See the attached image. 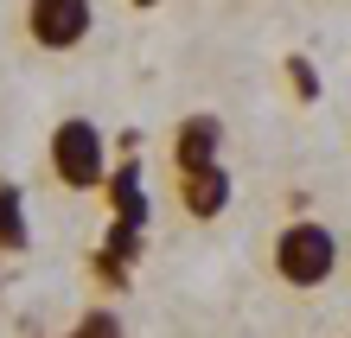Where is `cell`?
I'll return each instance as SVG.
<instances>
[{
  "instance_id": "cell-5",
  "label": "cell",
  "mask_w": 351,
  "mask_h": 338,
  "mask_svg": "<svg viewBox=\"0 0 351 338\" xmlns=\"http://www.w3.org/2000/svg\"><path fill=\"white\" fill-rule=\"evenodd\" d=\"M102 204H109V224H128L147 237V224H154V198H147V173H141V160H115L109 166V185H102Z\"/></svg>"
},
{
  "instance_id": "cell-11",
  "label": "cell",
  "mask_w": 351,
  "mask_h": 338,
  "mask_svg": "<svg viewBox=\"0 0 351 338\" xmlns=\"http://www.w3.org/2000/svg\"><path fill=\"white\" fill-rule=\"evenodd\" d=\"M90 274H96V281H102V287H115V293H121V287H128V268H121L115 256H102V249H96V256H90Z\"/></svg>"
},
{
  "instance_id": "cell-1",
  "label": "cell",
  "mask_w": 351,
  "mask_h": 338,
  "mask_svg": "<svg viewBox=\"0 0 351 338\" xmlns=\"http://www.w3.org/2000/svg\"><path fill=\"white\" fill-rule=\"evenodd\" d=\"M268 268L281 274L287 287H326L339 274V237L326 230L319 217H294L275 230V243H268Z\"/></svg>"
},
{
  "instance_id": "cell-8",
  "label": "cell",
  "mask_w": 351,
  "mask_h": 338,
  "mask_svg": "<svg viewBox=\"0 0 351 338\" xmlns=\"http://www.w3.org/2000/svg\"><path fill=\"white\" fill-rule=\"evenodd\" d=\"M287 90H294V102H319V90H326V83H319V64H313V58H306V51H287Z\"/></svg>"
},
{
  "instance_id": "cell-9",
  "label": "cell",
  "mask_w": 351,
  "mask_h": 338,
  "mask_svg": "<svg viewBox=\"0 0 351 338\" xmlns=\"http://www.w3.org/2000/svg\"><path fill=\"white\" fill-rule=\"evenodd\" d=\"M141 249H147V237H141V230H128V224H109V230H102V256H115L121 268H134Z\"/></svg>"
},
{
  "instance_id": "cell-4",
  "label": "cell",
  "mask_w": 351,
  "mask_h": 338,
  "mask_svg": "<svg viewBox=\"0 0 351 338\" xmlns=\"http://www.w3.org/2000/svg\"><path fill=\"white\" fill-rule=\"evenodd\" d=\"M167 154H173V179L179 173H211V166H223V115L211 109H198V115H185L173 141H167Z\"/></svg>"
},
{
  "instance_id": "cell-2",
  "label": "cell",
  "mask_w": 351,
  "mask_h": 338,
  "mask_svg": "<svg viewBox=\"0 0 351 338\" xmlns=\"http://www.w3.org/2000/svg\"><path fill=\"white\" fill-rule=\"evenodd\" d=\"M51 173L64 192H102L109 185V134L90 115H64L51 128Z\"/></svg>"
},
{
  "instance_id": "cell-7",
  "label": "cell",
  "mask_w": 351,
  "mask_h": 338,
  "mask_svg": "<svg viewBox=\"0 0 351 338\" xmlns=\"http://www.w3.org/2000/svg\"><path fill=\"white\" fill-rule=\"evenodd\" d=\"M32 249V224H26V192L0 179V256H19Z\"/></svg>"
},
{
  "instance_id": "cell-13",
  "label": "cell",
  "mask_w": 351,
  "mask_h": 338,
  "mask_svg": "<svg viewBox=\"0 0 351 338\" xmlns=\"http://www.w3.org/2000/svg\"><path fill=\"white\" fill-rule=\"evenodd\" d=\"M345 338H351V332H345Z\"/></svg>"
},
{
  "instance_id": "cell-3",
  "label": "cell",
  "mask_w": 351,
  "mask_h": 338,
  "mask_svg": "<svg viewBox=\"0 0 351 338\" xmlns=\"http://www.w3.org/2000/svg\"><path fill=\"white\" fill-rule=\"evenodd\" d=\"M19 26H26V38L38 51H77L96 32V7L90 0H32Z\"/></svg>"
},
{
  "instance_id": "cell-12",
  "label": "cell",
  "mask_w": 351,
  "mask_h": 338,
  "mask_svg": "<svg viewBox=\"0 0 351 338\" xmlns=\"http://www.w3.org/2000/svg\"><path fill=\"white\" fill-rule=\"evenodd\" d=\"M0 287H7V268H0Z\"/></svg>"
},
{
  "instance_id": "cell-6",
  "label": "cell",
  "mask_w": 351,
  "mask_h": 338,
  "mask_svg": "<svg viewBox=\"0 0 351 338\" xmlns=\"http://www.w3.org/2000/svg\"><path fill=\"white\" fill-rule=\"evenodd\" d=\"M173 198H179V210L192 224H217L223 210H230V198H237V179L223 173V166H211V173H179Z\"/></svg>"
},
{
  "instance_id": "cell-10",
  "label": "cell",
  "mask_w": 351,
  "mask_h": 338,
  "mask_svg": "<svg viewBox=\"0 0 351 338\" xmlns=\"http://www.w3.org/2000/svg\"><path fill=\"white\" fill-rule=\"evenodd\" d=\"M64 338H121V319H115L109 306H90L84 319H77V326L64 332Z\"/></svg>"
}]
</instances>
